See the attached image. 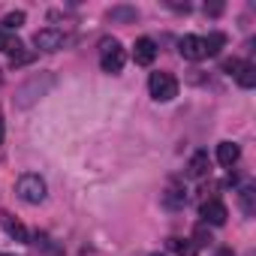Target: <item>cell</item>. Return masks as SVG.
Listing matches in <instances>:
<instances>
[{
  "label": "cell",
  "instance_id": "cell-14",
  "mask_svg": "<svg viewBox=\"0 0 256 256\" xmlns=\"http://www.w3.org/2000/svg\"><path fill=\"white\" fill-rule=\"evenodd\" d=\"M24 46H22V40L16 36V34H10V30H0V52H6L10 58L12 54H18Z\"/></svg>",
  "mask_w": 256,
  "mask_h": 256
},
{
  "label": "cell",
  "instance_id": "cell-12",
  "mask_svg": "<svg viewBox=\"0 0 256 256\" xmlns=\"http://www.w3.org/2000/svg\"><path fill=\"white\" fill-rule=\"evenodd\" d=\"M238 157H241V148H238L235 142H220V145H217V160H220V166H232V163H238Z\"/></svg>",
  "mask_w": 256,
  "mask_h": 256
},
{
  "label": "cell",
  "instance_id": "cell-20",
  "mask_svg": "<svg viewBox=\"0 0 256 256\" xmlns=\"http://www.w3.org/2000/svg\"><path fill=\"white\" fill-rule=\"evenodd\" d=\"M30 58H34V54H28V52H18V54H12V66H22V64H30Z\"/></svg>",
  "mask_w": 256,
  "mask_h": 256
},
{
  "label": "cell",
  "instance_id": "cell-16",
  "mask_svg": "<svg viewBox=\"0 0 256 256\" xmlns=\"http://www.w3.org/2000/svg\"><path fill=\"white\" fill-rule=\"evenodd\" d=\"M108 18L112 22H136L139 12H136V6H112L108 10Z\"/></svg>",
  "mask_w": 256,
  "mask_h": 256
},
{
  "label": "cell",
  "instance_id": "cell-23",
  "mask_svg": "<svg viewBox=\"0 0 256 256\" xmlns=\"http://www.w3.org/2000/svg\"><path fill=\"white\" fill-rule=\"evenodd\" d=\"M205 12H211V16H220V12H223V6H220V4H211V6H205Z\"/></svg>",
  "mask_w": 256,
  "mask_h": 256
},
{
  "label": "cell",
  "instance_id": "cell-1",
  "mask_svg": "<svg viewBox=\"0 0 256 256\" xmlns=\"http://www.w3.org/2000/svg\"><path fill=\"white\" fill-rule=\"evenodd\" d=\"M54 72H36V76H30L18 90H16V106L18 108H30L40 96H46L52 88H54Z\"/></svg>",
  "mask_w": 256,
  "mask_h": 256
},
{
  "label": "cell",
  "instance_id": "cell-10",
  "mask_svg": "<svg viewBox=\"0 0 256 256\" xmlns=\"http://www.w3.org/2000/svg\"><path fill=\"white\" fill-rule=\"evenodd\" d=\"M211 172V160H208V151H196L187 163V175L190 178H205Z\"/></svg>",
  "mask_w": 256,
  "mask_h": 256
},
{
  "label": "cell",
  "instance_id": "cell-5",
  "mask_svg": "<svg viewBox=\"0 0 256 256\" xmlns=\"http://www.w3.org/2000/svg\"><path fill=\"white\" fill-rule=\"evenodd\" d=\"M64 42H66V34L58 28H42L34 34V46L40 52H58V48H64Z\"/></svg>",
  "mask_w": 256,
  "mask_h": 256
},
{
  "label": "cell",
  "instance_id": "cell-8",
  "mask_svg": "<svg viewBox=\"0 0 256 256\" xmlns=\"http://www.w3.org/2000/svg\"><path fill=\"white\" fill-rule=\"evenodd\" d=\"M178 52L184 60H202L205 58V40L202 36H184L178 42Z\"/></svg>",
  "mask_w": 256,
  "mask_h": 256
},
{
  "label": "cell",
  "instance_id": "cell-7",
  "mask_svg": "<svg viewBox=\"0 0 256 256\" xmlns=\"http://www.w3.org/2000/svg\"><path fill=\"white\" fill-rule=\"evenodd\" d=\"M154 58H157V42H154L151 36L136 40V46H133V60H136L139 66H151Z\"/></svg>",
  "mask_w": 256,
  "mask_h": 256
},
{
  "label": "cell",
  "instance_id": "cell-19",
  "mask_svg": "<svg viewBox=\"0 0 256 256\" xmlns=\"http://www.w3.org/2000/svg\"><path fill=\"white\" fill-rule=\"evenodd\" d=\"M24 18H28L24 12H6V16H4V30L16 34V30H18V28L24 24Z\"/></svg>",
  "mask_w": 256,
  "mask_h": 256
},
{
  "label": "cell",
  "instance_id": "cell-4",
  "mask_svg": "<svg viewBox=\"0 0 256 256\" xmlns=\"http://www.w3.org/2000/svg\"><path fill=\"white\" fill-rule=\"evenodd\" d=\"M148 90H151V96H154L157 102H169V100L178 96V82H175L172 72H151Z\"/></svg>",
  "mask_w": 256,
  "mask_h": 256
},
{
  "label": "cell",
  "instance_id": "cell-6",
  "mask_svg": "<svg viewBox=\"0 0 256 256\" xmlns=\"http://www.w3.org/2000/svg\"><path fill=\"white\" fill-rule=\"evenodd\" d=\"M199 214H202V220L205 223H211V226H223L226 223V217H229V211H226V205L214 196V199H205L202 202V208H199Z\"/></svg>",
  "mask_w": 256,
  "mask_h": 256
},
{
  "label": "cell",
  "instance_id": "cell-3",
  "mask_svg": "<svg viewBox=\"0 0 256 256\" xmlns=\"http://www.w3.org/2000/svg\"><path fill=\"white\" fill-rule=\"evenodd\" d=\"M16 193H18L28 205H40V202L46 199L48 187H46V181H42L36 172H24V175L16 181Z\"/></svg>",
  "mask_w": 256,
  "mask_h": 256
},
{
  "label": "cell",
  "instance_id": "cell-26",
  "mask_svg": "<svg viewBox=\"0 0 256 256\" xmlns=\"http://www.w3.org/2000/svg\"><path fill=\"white\" fill-rule=\"evenodd\" d=\"M0 256H6V253H0Z\"/></svg>",
  "mask_w": 256,
  "mask_h": 256
},
{
  "label": "cell",
  "instance_id": "cell-15",
  "mask_svg": "<svg viewBox=\"0 0 256 256\" xmlns=\"http://www.w3.org/2000/svg\"><path fill=\"white\" fill-rule=\"evenodd\" d=\"M169 250L178 256H196V244L187 238H169Z\"/></svg>",
  "mask_w": 256,
  "mask_h": 256
},
{
  "label": "cell",
  "instance_id": "cell-11",
  "mask_svg": "<svg viewBox=\"0 0 256 256\" xmlns=\"http://www.w3.org/2000/svg\"><path fill=\"white\" fill-rule=\"evenodd\" d=\"M235 82L241 84V88H253L256 84V64H250V60H241L238 64V70H235Z\"/></svg>",
  "mask_w": 256,
  "mask_h": 256
},
{
  "label": "cell",
  "instance_id": "cell-9",
  "mask_svg": "<svg viewBox=\"0 0 256 256\" xmlns=\"http://www.w3.org/2000/svg\"><path fill=\"white\" fill-rule=\"evenodd\" d=\"M0 226H4V229H6V235H10V238H16V241H24V244L30 241V232L24 229V223H22V220H16L10 211H0Z\"/></svg>",
  "mask_w": 256,
  "mask_h": 256
},
{
  "label": "cell",
  "instance_id": "cell-13",
  "mask_svg": "<svg viewBox=\"0 0 256 256\" xmlns=\"http://www.w3.org/2000/svg\"><path fill=\"white\" fill-rule=\"evenodd\" d=\"M238 202H241V211L247 214V217H253L256 214V187H241L238 190Z\"/></svg>",
  "mask_w": 256,
  "mask_h": 256
},
{
  "label": "cell",
  "instance_id": "cell-25",
  "mask_svg": "<svg viewBox=\"0 0 256 256\" xmlns=\"http://www.w3.org/2000/svg\"><path fill=\"white\" fill-rule=\"evenodd\" d=\"M151 256H166V253H151Z\"/></svg>",
  "mask_w": 256,
  "mask_h": 256
},
{
  "label": "cell",
  "instance_id": "cell-18",
  "mask_svg": "<svg viewBox=\"0 0 256 256\" xmlns=\"http://www.w3.org/2000/svg\"><path fill=\"white\" fill-rule=\"evenodd\" d=\"M202 40H205V58L220 54V48H223V42H226L223 34H211V36H202Z\"/></svg>",
  "mask_w": 256,
  "mask_h": 256
},
{
  "label": "cell",
  "instance_id": "cell-21",
  "mask_svg": "<svg viewBox=\"0 0 256 256\" xmlns=\"http://www.w3.org/2000/svg\"><path fill=\"white\" fill-rule=\"evenodd\" d=\"M196 238H199L196 244H211V235L205 232V226H199V229H196Z\"/></svg>",
  "mask_w": 256,
  "mask_h": 256
},
{
  "label": "cell",
  "instance_id": "cell-24",
  "mask_svg": "<svg viewBox=\"0 0 256 256\" xmlns=\"http://www.w3.org/2000/svg\"><path fill=\"white\" fill-rule=\"evenodd\" d=\"M4 139H6V126H4V118H0V145H4Z\"/></svg>",
  "mask_w": 256,
  "mask_h": 256
},
{
  "label": "cell",
  "instance_id": "cell-17",
  "mask_svg": "<svg viewBox=\"0 0 256 256\" xmlns=\"http://www.w3.org/2000/svg\"><path fill=\"white\" fill-rule=\"evenodd\" d=\"M163 205H166V208H172V211L184 208V190H178V187H169V190L163 193Z\"/></svg>",
  "mask_w": 256,
  "mask_h": 256
},
{
  "label": "cell",
  "instance_id": "cell-2",
  "mask_svg": "<svg viewBox=\"0 0 256 256\" xmlns=\"http://www.w3.org/2000/svg\"><path fill=\"white\" fill-rule=\"evenodd\" d=\"M124 64H126L124 46H120L118 40H102V42H100V66H102V72L118 76V72L124 70Z\"/></svg>",
  "mask_w": 256,
  "mask_h": 256
},
{
  "label": "cell",
  "instance_id": "cell-22",
  "mask_svg": "<svg viewBox=\"0 0 256 256\" xmlns=\"http://www.w3.org/2000/svg\"><path fill=\"white\" fill-rule=\"evenodd\" d=\"M238 64H241V60H235V58H232V60H226V64H223V72H229V76H235V70H238Z\"/></svg>",
  "mask_w": 256,
  "mask_h": 256
}]
</instances>
